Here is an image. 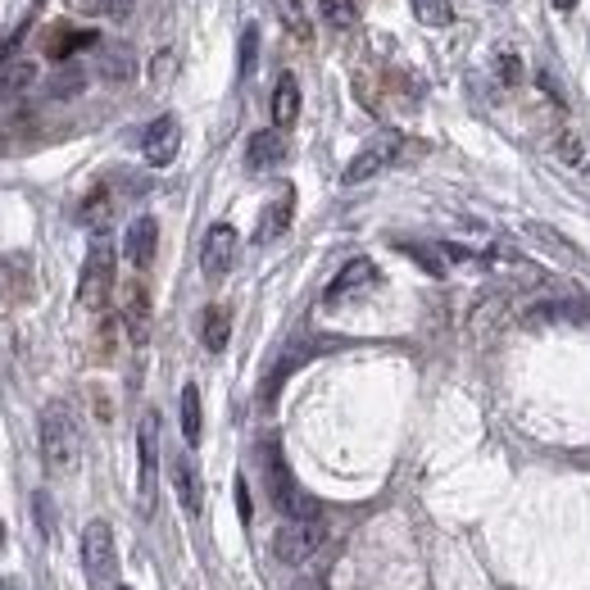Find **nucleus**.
Returning a JSON list of instances; mask_svg holds the SVG:
<instances>
[{
    "label": "nucleus",
    "instance_id": "36",
    "mask_svg": "<svg viewBox=\"0 0 590 590\" xmlns=\"http://www.w3.org/2000/svg\"><path fill=\"white\" fill-rule=\"evenodd\" d=\"M554 10H559V14H572V10H577V0H554Z\"/></svg>",
    "mask_w": 590,
    "mask_h": 590
},
{
    "label": "nucleus",
    "instance_id": "26",
    "mask_svg": "<svg viewBox=\"0 0 590 590\" xmlns=\"http://www.w3.org/2000/svg\"><path fill=\"white\" fill-rule=\"evenodd\" d=\"M32 509H37V527H41V536H46V541H55L59 518H55V504H50V495H46V491H37V495H32Z\"/></svg>",
    "mask_w": 590,
    "mask_h": 590
},
{
    "label": "nucleus",
    "instance_id": "33",
    "mask_svg": "<svg viewBox=\"0 0 590 590\" xmlns=\"http://www.w3.org/2000/svg\"><path fill=\"white\" fill-rule=\"evenodd\" d=\"M236 513H241V522H250V491L241 477H236Z\"/></svg>",
    "mask_w": 590,
    "mask_h": 590
},
{
    "label": "nucleus",
    "instance_id": "29",
    "mask_svg": "<svg viewBox=\"0 0 590 590\" xmlns=\"http://www.w3.org/2000/svg\"><path fill=\"white\" fill-rule=\"evenodd\" d=\"M105 78H132V55H128V50H114V55H109L105 59Z\"/></svg>",
    "mask_w": 590,
    "mask_h": 590
},
{
    "label": "nucleus",
    "instance_id": "25",
    "mask_svg": "<svg viewBox=\"0 0 590 590\" xmlns=\"http://www.w3.org/2000/svg\"><path fill=\"white\" fill-rule=\"evenodd\" d=\"M400 250H404V255L413 259V264H423V268H427V273H432V277H445V259L436 255L432 246H413V241H400Z\"/></svg>",
    "mask_w": 590,
    "mask_h": 590
},
{
    "label": "nucleus",
    "instance_id": "6",
    "mask_svg": "<svg viewBox=\"0 0 590 590\" xmlns=\"http://www.w3.org/2000/svg\"><path fill=\"white\" fill-rule=\"evenodd\" d=\"M400 146H404V141H400V132H382V137H373L364 150H359V155L350 159V164H345L341 182H345V187H359V182H368V177H377L386 164H395V155H400Z\"/></svg>",
    "mask_w": 590,
    "mask_h": 590
},
{
    "label": "nucleus",
    "instance_id": "22",
    "mask_svg": "<svg viewBox=\"0 0 590 590\" xmlns=\"http://www.w3.org/2000/svg\"><path fill=\"white\" fill-rule=\"evenodd\" d=\"M277 14H282L286 32L300 41H309V14H305V0H277Z\"/></svg>",
    "mask_w": 590,
    "mask_h": 590
},
{
    "label": "nucleus",
    "instance_id": "32",
    "mask_svg": "<svg viewBox=\"0 0 590 590\" xmlns=\"http://www.w3.org/2000/svg\"><path fill=\"white\" fill-rule=\"evenodd\" d=\"M114 0H69V10L73 14H105Z\"/></svg>",
    "mask_w": 590,
    "mask_h": 590
},
{
    "label": "nucleus",
    "instance_id": "39",
    "mask_svg": "<svg viewBox=\"0 0 590 590\" xmlns=\"http://www.w3.org/2000/svg\"><path fill=\"white\" fill-rule=\"evenodd\" d=\"M123 590H128V586H123Z\"/></svg>",
    "mask_w": 590,
    "mask_h": 590
},
{
    "label": "nucleus",
    "instance_id": "31",
    "mask_svg": "<svg viewBox=\"0 0 590 590\" xmlns=\"http://www.w3.org/2000/svg\"><path fill=\"white\" fill-rule=\"evenodd\" d=\"M32 78H37V69H32V64H14V69L5 73V87H10V91H23Z\"/></svg>",
    "mask_w": 590,
    "mask_h": 590
},
{
    "label": "nucleus",
    "instance_id": "10",
    "mask_svg": "<svg viewBox=\"0 0 590 590\" xmlns=\"http://www.w3.org/2000/svg\"><path fill=\"white\" fill-rule=\"evenodd\" d=\"M137 454H141V500H155V468H159V418L146 413L137 427Z\"/></svg>",
    "mask_w": 590,
    "mask_h": 590
},
{
    "label": "nucleus",
    "instance_id": "24",
    "mask_svg": "<svg viewBox=\"0 0 590 590\" xmlns=\"http://www.w3.org/2000/svg\"><path fill=\"white\" fill-rule=\"evenodd\" d=\"M527 236L531 241H545V246L554 250V255H563V259H577V250H572V241H563L554 227H545V223H527Z\"/></svg>",
    "mask_w": 590,
    "mask_h": 590
},
{
    "label": "nucleus",
    "instance_id": "28",
    "mask_svg": "<svg viewBox=\"0 0 590 590\" xmlns=\"http://www.w3.org/2000/svg\"><path fill=\"white\" fill-rule=\"evenodd\" d=\"M255 50H259V32L246 28V37H241V78L255 73Z\"/></svg>",
    "mask_w": 590,
    "mask_h": 590
},
{
    "label": "nucleus",
    "instance_id": "23",
    "mask_svg": "<svg viewBox=\"0 0 590 590\" xmlns=\"http://www.w3.org/2000/svg\"><path fill=\"white\" fill-rule=\"evenodd\" d=\"M318 10H323L327 28H354V19H359L354 0H318Z\"/></svg>",
    "mask_w": 590,
    "mask_h": 590
},
{
    "label": "nucleus",
    "instance_id": "2",
    "mask_svg": "<svg viewBox=\"0 0 590 590\" xmlns=\"http://www.w3.org/2000/svg\"><path fill=\"white\" fill-rule=\"evenodd\" d=\"M114 273H118V255H114V241L109 236H96V246L87 250L82 259V277H78V305L100 314L114 295Z\"/></svg>",
    "mask_w": 590,
    "mask_h": 590
},
{
    "label": "nucleus",
    "instance_id": "27",
    "mask_svg": "<svg viewBox=\"0 0 590 590\" xmlns=\"http://www.w3.org/2000/svg\"><path fill=\"white\" fill-rule=\"evenodd\" d=\"M559 155H563V159H568V164H572V168H577V173H586V177H590V164H586V150H581V141H577V137H572V132H563V137H559Z\"/></svg>",
    "mask_w": 590,
    "mask_h": 590
},
{
    "label": "nucleus",
    "instance_id": "7",
    "mask_svg": "<svg viewBox=\"0 0 590 590\" xmlns=\"http://www.w3.org/2000/svg\"><path fill=\"white\" fill-rule=\"evenodd\" d=\"M236 264V227L232 223H214L205 232V246H200V273L209 282L227 277V268Z\"/></svg>",
    "mask_w": 590,
    "mask_h": 590
},
{
    "label": "nucleus",
    "instance_id": "21",
    "mask_svg": "<svg viewBox=\"0 0 590 590\" xmlns=\"http://www.w3.org/2000/svg\"><path fill=\"white\" fill-rule=\"evenodd\" d=\"M413 14H418V23H427V28H450L454 23L450 0H413Z\"/></svg>",
    "mask_w": 590,
    "mask_h": 590
},
{
    "label": "nucleus",
    "instance_id": "4",
    "mask_svg": "<svg viewBox=\"0 0 590 590\" xmlns=\"http://www.w3.org/2000/svg\"><path fill=\"white\" fill-rule=\"evenodd\" d=\"M264 472H268V491H273V504L286 513V518H314L318 504L309 500L300 486H295V477H291V468H286V459H282V450H277V445H268Z\"/></svg>",
    "mask_w": 590,
    "mask_h": 590
},
{
    "label": "nucleus",
    "instance_id": "8",
    "mask_svg": "<svg viewBox=\"0 0 590 590\" xmlns=\"http://www.w3.org/2000/svg\"><path fill=\"white\" fill-rule=\"evenodd\" d=\"M141 150H146V164L150 168H168L177 159V150H182V128H177L173 114H159L155 123L146 128V137H141Z\"/></svg>",
    "mask_w": 590,
    "mask_h": 590
},
{
    "label": "nucleus",
    "instance_id": "1",
    "mask_svg": "<svg viewBox=\"0 0 590 590\" xmlns=\"http://www.w3.org/2000/svg\"><path fill=\"white\" fill-rule=\"evenodd\" d=\"M82 459V427L64 400L41 409V463L50 477H73Z\"/></svg>",
    "mask_w": 590,
    "mask_h": 590
},
{
    "label": "nucleus",
    "instance_id": "20",
    "mask_svg": "<svg viewBox=\"0 0 590 590\" xmlns=\"http://www.w3.org/2000/svg\"><path fill=\"white\" fill-rule=\"evenodd\" d=\"M87 46H96V32H50L46 55L50 59H69L73 50H87Z\"/></svg>",
    "mask_w": 590,
    "mask_h": 590
},
{
    "label": "nucleus",
    "instance_id": "11",
    "mask_svg": "<svg viewBox=\"0 0 590 590\" xmlns=\"http://www.w3.org/2000/svg\"><path fill=\"white\" fill-rule=\"evenodd\" d=\"M155 250H159V223L150 214H141L128 227V236H123V255H128L132 268H150L155 264Z\"/></svg>",
    "mask_w": 590,
    "mask_h": 590
},
{
    "label": "nucleus",
    "instance_id": "19",
    "mask_svg": "<svg viewBox=\"0 0 590 590\" xmlns=\"http://www.w3.org/2000/svg\"><path fill=\"white\" fill-rule=\"evenodd\" d=\"M200 432H205V418H200V386L187 382L182 386V436H187V445H200Z\"/></svg>",
    "mask_w": 590,
    "mask_h": 590
},
{
    "label": "nucleus",
    "instance_id": "9",
    "mask_svg": "<svg viewBox=\"0 0 590 590\" xmlns=\"http://www.w3.org/2000/svg\"><path fill=\"white\" fill-rule=\"evenodd\" d=\"M377 282V264L373 259H350V264L341 268V273L327 282V291H323V300L327 305H341V300H350V295H359V291H368V286Z\"/></svg>",
    "mask_w": 590,
    "mask_h": 590
},
{
    "label": "nucleus",
    "instance_id": "12",
    "mask_svg": "<svg viewBox=\"0 0 590 590\" xmlns=\"http://www.w3.org/2000/svg\"><path fill=\"white\" fill-rule=\"evenodd\" d=\"M123 327H128L132 345L150 341V291H146V282H132L128 291H123Z\"/></svg>",
    "mask_w": 590,
    "mask_h": 590
},
{
    "label": "nucleus",
    "instance_id": "18",
    "mask_svg": "<svg viewBox=\"0 0 590 590\" xmlns=\"http://www.w3.org/2000/svg\"><path fill=\"white\" fill-rule=\"evenodd\" d=\"M82 223H87L91 232L105 236V227L114 223V191H109V187L87 191V200H82Z\"/></svg>",
    "mask_w": 590,
    "mask_h": 590
},
{
    "label": "nucleus",
    "instance_id": "34",
    "mask_svg": "<svg viewBox=\"0 0 590 590\" xmlns=\"http://www.w3.org/2000/svg\"><path fill=\"white\" fill-rule=\"evenodd\" d=\"M500 64H504V82H509V87H513V82H518V78H522V69H518V59H513V55H504V59H500Z\"/></svg>",
    "mask_w": 590,
    "mask_h": 590
},
{
    "label": "nucleus",
    "instance_id": "15",
    "mask_svg": "<svg viewBox=\"0 0 590 590\" xmlns=\"http://www.w3.org/2000/svg\"><path fill=\"white\" fill-rule=\"evenodd\" d=\"M200 341H205L209 354H223L227 341H232V309H227V305H209L205 318H200Z\"/></svg>",
    "mask_w": 590,
    "mask_h": 590
},
{
    "label": "nucleus",
    "instance_id": "16",
    "mask_svg": "<svg viewBox=\"0 0 590 590\" xmlns=\"http://www.w3.org/2000/svg\"><path fill=\"white\" fill-rule=\"evenodd\" d=\"M295 118H300V82H295V73H282L273 87V123L277 132L291 128Z\"/></svg>",
    "mask_w": 590,
    "mask_h": 590
},
{
    "label": "nucleus",
    "instance_id": "14",
    "mask_svg": "<svg viewBox=\"0 0 590 590\" xmlns=\"http://www.w3.org/2000/svg\"><path fill=\"white\" fill-rule=\"evenodd\" d=\"M168 477H173V491H177V500H182V509H187V513H200V477H196V463H191L187 454H177V459L168 463Z\"/></svg>",
    "mask_w": 590,
    "mask_h": 590
},
{
    "label": "nucleus",
    "instance_id": "37",
    "mask_svg": "<svg viewBox=\"0 0 590 590\" xmlns=\"http://www.w3.org/2000/svg\"><path fill=\"white\" fill-rule=\"evenodd\" d=\"M0 590H19V581H10V577H5V581H0Z\"/></svg>",
    "mask_w": 590,
    "mask_h": 590
},
{
    "label": "nucleus",
    "instance_id": "13",
    "mask_svg": "<svg viewBox=\"0 0 590 590\" xmlns=\"http://www.w3.org/2000/svg\"><path fill=\"white\" fill-rule=\"evenodd\" d=\"M282 159H286V141L277 128H264L246 141V168L250 173H268V168H277Z\"/></svg>",
    "mask_w": 590,
    "mask_h": 590
},
{
    "label": "nucleus",
    "instance_id": "38",
    "mask_svg": "<svg viewBox=\"0 0 590 590\" xmlns=\"http://www.w3.org/2000/svg\"><path fill=\"white\" fill-rule=\"evenodd\" d=\"M0 545H5V527H0Z\"/></svg>",
    "mask_w": 590,
    "mask_h": 590
},
{
    "label": "nucleus",
    "instance_id": "35",
    "mask_svg": "<svg viewBox=\"0 0 590 590\" xmlns=\"http://www.w3.org/2000/svg\"><path fill=\"white\" fill-rule=\"evenodd\" d=\"M291 590H327V586H323V581H318V577H305V581H295Z\"/></svg>",
    "mask_w": 590,
    "mask_h": 590
},
{
    "label": "nucleus",
    "instance_id": "17",
    "mask_svg": "<svg viewBox=\"0 0 590 590\" xmlns=\"http://www.w3.org/2000/svg\"><path fill=\"white\" fill-rule=\"evenodd\" d=\"M291 214H295V191L291 187H282V196L273 200V205L264 209V218H259V241H277V236L291 227Z\"/></svg>",
    "mask_w": 590,
    "mask_h": 590
},
{
    "label": "nucleus",
    "instance_id": "5",
    "mask_svg": "<svg viewBox=\"0 0 590 590\" xmlns=\"http://www.w3.org/2000/svg\"><path fill=\"white\" fill-rule=\"evenodd\" d=\"M82 568H87V577L96 586H109L118 577V550H114L109 522H100V518L87 522V531H82Z\"/></svg>",
    "mask_w": 590,
    "mask_h": 590
},
{
    "label": "nucleus",
    "instance_id": "3",
    "mask_svg": "<svg viewBox=\"0 0 590 590\" xmlns=\"http://www.w3.org/2000/svg\"><path fill=\"white\" fill-rule=\"evenodd\" d=\"M323 541H327L323 513H314V518H286L282 527L273 531V554H277V563H286V568H300V563H309L318 550H323Z\"/></svg>",
    "mask_w": 590,
    "mask_h": 590
},
{
    "label": "nucleus",
    "instance_id": "30",
    "mask_svg": "<svg viewBox=\"0 0 590 590\" xmlns=\"http://www.w3.org/2000/svg\"><path fill=\"white\" fill-rule=\"evenodd\" d=\"M82 91V73L69 69V73H59L55 82H50V96H78Z\"/></svg>",
    "mask_w": 590,
    "mask_h": 590
}]
</instances>
